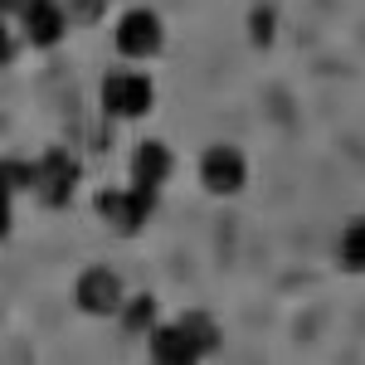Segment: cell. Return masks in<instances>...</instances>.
<instances>
[{"mask_svg":"<svg viewBox=\"0 0 365 365\" xmlns=\"http://www.w3.org/2000/svg\"><path fill=\"white\" fill-rule=\"evenodd\" d=\"M29 190L44 200L49 210H63L68 200H73V190H78V161L68 156V151H44L34 166H29Z\"/></svg>","mask_w":365,"mask_h":365,"instance_id":"obj_1","label":"cell"},{"mask_svg":"<svg viewBox=\"0 0 365 365\" xmlns=\"http://www.w3.org/2000/svg\"><path fill=\"white\" fill-rule=\"evenodd\" d=\"M200 180H205V190H210V195L234 200L244 185H249V161H244V151H239V146H229V141L210 146V151L200 156Z\"/></svg>","mask_w":365,"mask_h":365,"instance_id":"obj_2","label":"cell"},{"mask_svg":"<svg viewBox=\"0 0 365 365\" xmlns=\"http://www.w3.org/2000/svg\"><path fill=\"white\" fill-rule=\"evenodd\" d=\"M156 190H141V185H127V190H103L98 195V215L117 229V234H137L151 215H156Z\"/></svg>","mask_w":365,"mask_h":365,"instance_id":"obj_3","label":"cell"},{"mask_svg":"<svg viewBox=\"0 0 365 365\" xmlns=\"http://www.w3.org/2000/svg\"><path fill=\"white\" fill-rule=\"evenodd\" d=\"M73 302H78V312H88V317H117L122 302H127V287H122V278H117L113 268L98 263V268H83V273H78Z\"/></svg>","mask_w":365,"mask_h":365,"instance_id":"obj_4","label":"cell"},{"mask_svg":"<svg viewBox=\"0 0 365 365\" xmlns=\"http://www.w3.org/2000/svg\"><path fill=\"white\" fill-rule=\"evenodd\" d=\"M156 103V83L146 73H108L103 78V113L108 117H146Z\"/></svg>","mask_w":365,"mask_h":365,"instance_id":"obj_5","label":"cell"},{"mask_svg":"<svg viewBox=\"0 0 365 365\" xmlns=\"http://www.w3.org/2000/svg\"><path fill=\"white\" fill-rule=\"evenodd\" d=\"M166 44V29L156 20V10H127L117 20V49L127 58H156Z\"/></svg>","mask_w":365,"mask_h":365,"instance_id":"obj_6","label":"cell"},{"mask_svg":"<svg viewBox=\"0 0 365 365\" xmlns=\"http://www.w3.org/2000/svg\"><path fill=\"white\" fill-rule=\"evenodd\" d=\"M20 25H25V39L34 49H54L58 39L68 34V10L58 0H29L20 10Z\"/></svg>","mask_w":365,"mask_h":365,"instance_id":"obj_7","label":"cell"},{"mask_svg":"<svg viewBox=\"0 0 365 365\" xmlns=\"http://www.w3.org/2000/svg\"><path fill=\"white\" fill-rule=\"evenodd\" d=\"M170 170H175V156H170L166 141L146 137L137 151H132V185H141V190H156V195H161V185L170 180Z\"/></svg>","mask_w":365,"mask_h":365,"instance_id":"obj_8","label":"cell"},{"mask_svg":"<svg viewBox=\"0 0 365 365\" xmlns=\"http://www.w3.org/2000/svg\"><path fill=\"white\" fill-rule=\"evenodd\" d=\"M195 346L190 336L180 331V322H166V327H151V365H200Z\"/></svg>","mask_w":365,"mask_h":365,"instance_id":"obj_9","label":"cell"},{"mask_svg":"<svg viewBox=\"0 0 365 365\" xmlns=\"http://www.w3.org/2000/svg\"><path fill=\"white\" fill-rule=\"evenodd\" d=\"M180 331L190 336V346H195L200 356H215V351H220V327H215V317H205V312H185V317H180Z\"/></svg>","mask_w":365,"mask_h":365,"instance_id":"obj_10","label":"cell"},{"mask_svg":"<svg viewBox=\"0 0 365 365\" xmlns=\"http://www.w3.org/2000/svg\"><path fill=\"white\" fill-rule=\"evenodd\" d=\"M15 185H29V170L20 161H5L0 166V239L10 234V200H15Z\"/></svg>","mask_w":365,"mask_h":365,"instance_id":"obj_11","label":"cell"},{"mask_svg":"<svg viewBox=\"0 0 365 365\" xmlns=\"http://www.w3.org/2000/svg\"><path fill=\"white\" fill-rule=\"evenodd\" d=\"M341 268H351V273H365V220L341 229Z\"/></svg>","mask_w":365,"mask_h":365,"instance_id":"obj_12","label":"cell"},{"mask_svg":"<svg viewBox=\"0 0 365 365\" xmlns=\"http://www.w3.org/2000/svg\"><path fill=\"white\" fill-rule=\"evenodd\" d=\"M249 39L258 49H273V39H278V10L273 5H253L249 10Z\"/></svg>","mask_w":365,"mask_h":365,"instance_id":"obj_13","label":"cell"},{"mask_svg":"<svg viewBox=\"0 0 365 365\" xmlns=\"http://www.w3.org/2000/svg\"><path fill=\"white\" fill-rule=\"evenodd\" d=\"M122 327L127 331H151L156 327V297H132V302H122Z\"/></svg>","mask_w":365,"mask_h":365,"instance_id":"obj_14","label":"cell"},{"mask_svg":"<svg viewBox=\"0 0 365 365\" xmlns=\"http://www.w3.org/2000/svg\"><path fill=\"white\" fill-rule=\"evenodd\" d=\"M103 10H108V0H68V20H83V25L103 20Z\"/></svg>","mask_w":365,"mask_h":365,"instance_id":"obj_15","label":"cell"},{"mask_svg":"<svg viewBox=\"0 0 365 365\" xmlns=\"http://www.w3.org/2000/svg\"><path fill=\"white\" fill-rule=\"evenodd\" d=\"M10 54H15V39H10V29L0 25V63H10Z\"/></svg>","mask_w":365,"mask_h":365,"instance_id":"obj_16","label":"cell"},{"mask_svg":"<svg viewBox=\"0 0 365 365\" xmlns=\"http://www.w3.org/2000/svg\"><path fill=\"white\" fill-rule=\"evenodd\" d=\"M25 5H29V0H0V20H5V15H20Z\"/></svg>","mask_w":365,"mask_h":365,"instance_id":"obj_17","label":"cell"}]
</instances>
